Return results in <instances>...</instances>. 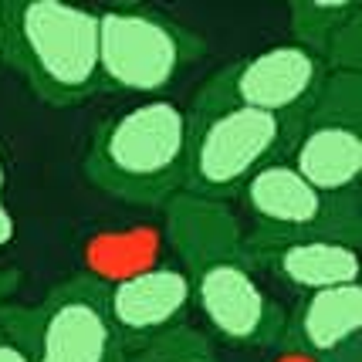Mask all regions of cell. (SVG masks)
<instances>
[{"label": "cell", "instance_id": "obj_4", "mask_svg": "<svg viewBox=\"0 0 362 362\" xmlns=\"http://www.w3.org/2000/svg\"><path fill=\"white\" fill-rule=\"evenodd\" d=\"M189 149L183 193L227 204L240 197L244 183L261 166L288 156L298 136L301 119H284L271 112L217 105L189 109Z\"/></svg>", "mask_w": 362, "mask_h": 362}, {"label": "cell", "instance_id": "obj_7", "mask_svg": "<svg viewBox=\"0 0 362 362\" xmlns=\"http://www.w3.org/2000/svg\"><path fill=\"white\" fill-rule=\"evenodd\" d=\"M325 75H329L325 64L312 51L291 41L271 45L214 71L193 95V109L240 105V109L271 112L284 119H305Z\"/></svg>", "mask_w": 362, "mask_h": 362}, {"label": "cell", "instance_id": "obj_9", "mask_svg": "<svg viewBox=\"0 0 362 362\" xmlns=\"http://www.w3.org/2000/svg\"><path fill=\"white\" fill-rule=\"evenodd\" d=\"M240 251L257 278L268 274L298 295L359 284V240H349V237L251 230L240 237Z\"/></svg>", "mask_w": 362, "mask_h": 362}, {"label": "cell", "instance_id": "obj_10", "mask_svg": "<svg viewBox=\"0 0 362 362\" xmlns=\"http://www.w3.org/2000/svg\"><path fill=\"white\" fill-rule=\"evenodd\" d=\"M189 281L176 264H142L119 278H105V308L122 346L136 349L163 332L187 325Z\"/></svg>", "mask_w": 362, "mask_h": 362}, {"label": "cell", "instance_id": "obj_17", "mask_svg": "<svg viewBox=\"0 0 362 362\" xmlns=\"http://www.w3.org/2000/svg\"><path fill=\"white\" fill-rule=\"evenodd\" d=\"M21 281H24V274L17 268H0V308L11 301V295H17Z\"/></svg>", "mask_w": 362, "mask_h": 362}, {"label": "cell", "instance_id": "obj_3", "mask_svg": "<svg viewBox=\"0 0 362 362\" xmlns=\"http://www.w3.org/2000/svg\"><path fill=\"white\" fill-rule=\"evenodd\" d=\"M4 58L51 109H75L98 81V17L64 0H0Z\"/></svg>", "mask_w": 362, "mask_h": 362}, {"label": "cell", "instance_id": "obj_19", "mask_svg": "<svg viewBox=\"0 0 362 362\" xmlns=\"http://www.w3.org/2000/svg\"><path fill=\"white\" fill-rule=\"evenodd\" d=\"M0 58H4V24H0Z\"/></svg>", "mask_w": 362, "mask_h": 362}, {"label": "cell", "instance_id": "obj_1", "mask_svg": "<svg viewBox=\"0 0 362 362\" xmlns=\"http://www.w3.org/2000/svg\"><path fill=\"white\" fill-rule=\"evenodd\" d=\"M240 227L227 204L176 193L166 204V240L187 274L189 301L214 335L237 349H281L288 312L271 298L240 251Z\"/></svg>", "mask_w": 362, "mask_h": 362}, {"label": "cell", "instance_id": "obj_16", "mask_svg": "<svg viewBox=\"0 0 362 362\" xmlns=\"http://www.w3.org/2000/svg\"><path fill=\"white\" fill-rule=\"evenodd\" d=\"M17 237V223L14 214L7 206V166H4V156H0V251H7Z\"/></svg>", "mask_w": 362, "mask_h": 362}, {"label": "cell", "instance_id": "obj_14", "mask_svg": "<svg viewBox=\"0 0 362 362\" xmlns=\"http://www.w3.org/2000/svg\"><path fill=\"white\" fill-rule=\"evenodd\" d=\"M126 362H221V359H217L210 339L200 329L176 325V329L163 332V335L142 342V346L129 349Z\"/></svg>", "mask_w": 362, "mask_h": 362}, {"label": "cell", "instance_id": "obj_18", "mask_svg": "<svg viewBox=\"0 0 362 362\" xmlns=\"http://www.w3.org/2000/svg\"><path fill=\"white\" fill-rule=\"evenodd\" d=\"M278 362H312V359H305L298 352H288V349H278Z\"/></svg>", "mask_w": 362, "mask_h": 362}, {"label": "cell", "instance_id": "obj_12", "mask_svg": "<svg viewBox=\"0 0 362 362\" xmlns=\"http://www.w3.org/2000/svg\"><path fill=\"white\" fill-rule=\"evenodd\" d=\"M284 159L322 197L362 200V126L301 119Z\"/></svg>", "mask_w": 362, "mask_h": 362}, {"label": "cell", "instance_id": "obj_5", "mask_svg": "<svg viewBox=\"0 0 362 362\" xmlns=\"http://www.w3.org/2000/svg\"><path fill=\"white\" fill-rule=\"evenodd\" d=\"M102 92L156 95L206 54L204 34L149 4L98 7Z\"/></svg>", "mask_w": 362, "mask_h": 362}, {"label": "cell", "instance_id": "obj_6", "mask_svg": "<svg viewBox=\"0 0 362 362\" xmlns=\"http://www.w3.org/2000/svg\"><path fill=\"white\" fill-rule=\"evenodd\" d=\"M7 318L31 349V362H126V346L105 308V278L78 271L54 284L41 305H4Z\"/></svg>", "mask_w": 362, "mask_h": 362}, {"label": "cell", "instance_id": "obj_13", "mask_svg": "<svg viewBox=\"0 0 362 362\" xmlns=\"http://www.w3.org/2000/svg\"><path fill=\"white\" fill-rule=\"evenodd\" d=\"M291 14V45L312 51L322 62V51L329 47V41L346 28L349 21L362 17L359 0H295L288 4Z\"/></svg>", "mask_w": 362, "mask_h": 362}, {"label": "cell", "instance_id": "obj_2", "mask_svg": "<svg viewBox=\"0 0 362 362\" xmlns=\"http://www.w3.org/2000/svg\"><path fill=\"white\" fill-rule=\"evenodd\" d=\"M189 115L170 98L102 119L81 159L85 180L129 206H166L187 180Z\"/></svg>", "mask_w": 362, "mask_h": 362}, {"label": "cell", "instance_id": "obj_11", "mask_svg": "<svg viewBox=\"0 0 362 362\" xmlns=\"http://www.w3.org/2000/svg\"><path fill=\"white\" fill-rule=\"evenodd\" d=\"M281 349L312 362H362V284L301 295Z\"/></svg>", "mask_w": 362, "mask_h": 362}, {"label": "cell", "instance_id": "obj_15", "mask_svg": "<svg viewBox=\"0 0 362 362\" xmlns=\"http://www.w3.org/2000/svg\"><path fill=\"white\" fill-rule=\"evenodd\" d=\"M0 362H31V349L21 339V332L0 315Z\"/></svg>", "mask_w": 362, "mask_h": 362}, {"label": "cell", "instance_id": "obj_8", "mask_svg": "<svg viewBox=\"0 0 362 362\" xmlns=\"http://www.w3.org/2000/svg\"><path fill=\"white\" fill-rule=\"evenodd\" d=\"M240 200L261 234L362 237V200H329L301 180L288 159L268 163L244 183Z\"/></svg>", "mask_w": 362, "mask_h": 362}]
</instances>
